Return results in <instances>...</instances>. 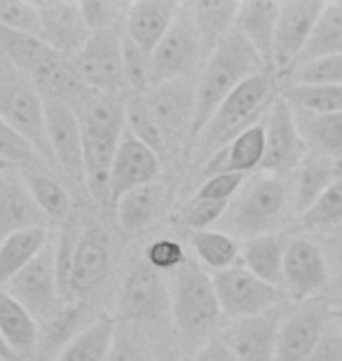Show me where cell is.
Listing matches in <instances>:
<instances>
[{"instance_id": "7bdbcfd3", "label": "cell", "mask_w": 342, "mask_h": 361, "mask_svg": "<svg viewBox=\"0 0 342 361\" xmlns=\"http://www.w3.org/2000/svg\"><path fill=\"white\" fill-rule=\"evenodd\" d=\"M305 230H331L342 226V178H336L324 195L300 216Z\"/></svg>"}, {"instance_id": "cb8c5ba5", "label": "cell", "mask_w": 342, "mask_h": 361, "mask_svg": "<svg viewBox=\"0 0 342 361\" xmlns=\"http://www.w3.org/2000/svg\"><path fill=\"white\" fill-rule=\"evenodd\" d=\"M265 155V129L263 122L251 129H246L232 139L228 146L211 157V160L200 169V176H214V174H244L251 176L260 171Z\"/></svg>"}, {"instance_id": "7c38bea8", "label": "cell", "mask_w": 342, "mask_h": 361, "mask_svg": "<svg viewBox=\"0 0 342 361\" xmlns=\"http://www.w3.org/2000/svg\"><path fill=\"white\" fill-rule=\"evenodd\" d=\"M263 129H265V155L260 171L265 174H279V176H291L293 169L300 164V160L307 153L300 132H298L295 113L286 99L276 97L272 101L270 111L263 118Z\"/></svg>"}, {"instance_id": "5b68a950", "label": "cell", "mask_w": 342, "mask_h": 361, "mask_svg": "<svg viewBox=\"0 0 342 361\" xmlns=\"http://www.w3.org/2000/svg\"><path fill=\"white\" fill-rule=\"evenodd\" d=\"M169 312L181 343L185 350L195 352L211 341V334L221 322L223 314L211 274L195 258H185V263L171 274Z\"/></svg>"}, {"instance_id": "8992f818", "label": "cell", "mask_w": 342, "mask_h": 361, "mask_svg": "<svg viewBox=\"0 0 342 361\" xmlns=\"http://www.w3.org/2000/svg\"><path fill=\"white\" fill-rule=\"evenodd\" d=\"M204 63L207 52L197 26H195L185 3H181V10L176 19L171 21L169 31L150 54V87L173 80L197 82Z\"/></svg>"}, {"instance_id": "603a6c76", "label": "cell", "mask_w": 342, "mask_h": 361, "mask_svg": "<svg viewBox=\"0 0 342 361\" xmlns=\"http://www.w3.org/2000/svg\"><path fill=\"white\" fill-rule=\"evenodd\" d=\"M181 3L173 0H136L129 3L125 14V35L132 38L145 54L159 45L169 31L171 21L176 19Z\"/></svg>"}, {"instance_id": "8fae6325", "label": "cell", "mask_w": 342, "mask_h": 361, "mask_svg": "<svg viewBox=\"0 0 342 361\" xmlns=\"http://www.w3.org/2000/svg\"><path fill=\"white\" fill-rule=\"evenodd\" d=\"M333 314L331 300L324 295L291 302L276 338L274 361H307Z\"/></svg>"}, {"instance_id": "52a82bcc", "label": "cell", "mask_w": 342, "mask_h": 361, "mask_svg": "<svg viewBox=\"0 0 342 361\" xmlns=\"http://www.w3.org/2000/svg\"><path fill=\"white\" fill-rule=\"evenodd\" d=\"M0 118L10 122L38 150V155L52 167V171L56 169L47 141L45 104H42V97L35 92L31 80L17 71H12L10 75L0 80Z\"/></svg>"}, {"instance_id": "83f0119b", "label": "cell", "mask_w": 342, "mask_h": 361, "mask_svg": "<svg viewBox=\"0 0 342 361\" xmlns=\"http://www.w3.org/2000/svg\"><path fill=\"white\" fill-rule=\"evenodd\" d=\"M0 334L19 361L31 359L35 355L40 322L5 291H0Z\"/></svg>"}, {"instance_id": "94428289", "label": "cell", "mask_w": 342, "mask_h": 361, "mask_svg": "<svg viewBox=\"0 0 342 361\" xmlns=\"http://www.w3.org/2000/svg\"><path fill=\"white\" fill-rule=\"evenodd\" d=\"M10 167H12V164H7L5 160H0V174H3L5 169H10Z\"/></svg>"}, {"instance_id": "ba28073f", "label": "cell", "mask_w": 342, "mask_h": 361, "mask_svg": "<svg viewBox=\"0 0 342 361\" xmlns=\"http://www.w3.org/2000/svg\"><path fill=\"white\" fill-rule=\"evenodd\" d=\"M216 288V298L221 305V314L230 322L246 319V317L267 312L281 302H286V293L279 286H272L267 281L251 274L242 263L232 268L211 274Z\"/></svg>"}, {"instance_id": "277c9868", "label": "cell", "mask_w": 342, "mask_h": 361, "mask_svg": "<svg viewBox=\"0 0 342 361\" xmlns=\"http://www.w3.org/2000/svg\"><path fill=\"white\" fill-rule=\"evenodd\" d=\"M276 97L279 94L274 90L272 73L256 75L251 80H246L244 85H239L216 108V113L211 115L207 125L195 134L193 139L195 162H200V167H204L211 157L228 146L232 139H237L246 129L260 125Z\"/></svg>"}, {"instance_id": "11a10c76", "label": "cell", "mask_w": 342, "mask_h": 361, "mask_svg": "<svg viewBox=\"0 0 342 361\" xmlns=\"http://www.w3.org/2000/svg\"><path fill=\"white\" fill-rule=\"evenodd\" d=\"M193 361H237V357L228 350V345H225L221 338H211L207 345H202V348L195 352Z\"/></svg>"}, {"instance_id": "680465c9", "label": "cell", "mask_w": 342, "mask_h": 361, "mask_svg": "<svg viewBox=\"0 0 342 361\" xmlns=\"http://www.w3.org/2000/svg\"><path fill=\"white\" fill-rule=\"evenodd\" d=\"M12 71H14V68H12V66H10V63H7L5 59H3V56H0V80H3V78H5V75H10V73H12Z\"/></svg>"}, {"instance_id": "816d5d0a", "label": "cell", "mask_w": 342, "mask_h": 361, "mask_svg": "<svg viewBox=\"0 0 342 361\" xmlns=\"http://www.w3.org/2000/svg\"><path fill=\"white\" fill-rule=\"evenodd\" d=\"M228 204L225 202H197L190 200L185 212V226L193 230V233H202V230H214L218 226L225 214Z\"/></svg>"}, {"instance_id": "44dd1931", "label": "cell", "mask_w": 342, "mask_h": 361, "mask_svg": "<svg viewBox=\"0 0 342 361\" xmlns=\"http://www.w3.org/2000/svg\"><path fill=\"white\" fill-rule=\"evenodd\" d=\"M169 307V288L164 277L152 272L143 261L127 272L120 291V314L125 319L152 322L159 319Z\"/></svg>"}, {"instance_id": "9f6ffc18", "label": "cell", "mask_w": 342, "mask_h": 361, "mask_svg": "<svg viewBox=\"0 0 342 361\" xmlns=\"http://www.w3.org/2000/svg\"><path fill=\"white\" fill-rule=\"evenodd\" d=\"M106 361H141V357H138L136 348L127 341V338L115 336V343H113V348H111V355H108Z\"/></svg>"}, {"instance_id": "6da1fadb", "label": "cell", "mask_w": 342, "mask_h": 361, "mask_svg": "<svg viewBox=\"0 0 342 361\" xmlns=\"http://www.w3.org/2000/svg\"><path fill=\"white\" fill-rule=\"evenodd\" d=\"M80 132H83V167L85 190L97 204H111V169L115 150L120 146L125 125V94L87 92L75 106Z\"/></svg>"}, {"instance_id": "5bb4252c", "label": "cell", "mask_w": 342, "mask_h": 361, "mask_svg": "<svg viewBox=\"0 0 342 361\" xmlns=\"http://www.w3.org/2000/svg\"><path fill=\"white\" fill-rule=\"evenodd\" d=\"M42 104H45V127L54 167L61 169L73 183L85 188L83 132H80L75 108L56 99H42Z\"/></svg>"}, {"instance_id": "8d00e7d4", "label": "cell", "mask_w": 342, "mask_h": 361, "mask_svg": "<svg viewBox=\"0 0 342 361\" xmlns=\"http://www.w3.org/2000/svg\"><path fill=\"white\" fill-rule=\"evenodd\" d=\"M162 195L164 190L159 183L136 188V190L122 195V197L115 202V214H118L122 230L129 235L141 233V230L155 219L157 209L162 204Z\"/></svg>"}, {"instance_id": "c3c4849f", "label": "cell", "mask_w": 342, "mask_h": 361, "mask_svg": "<svg viewBox=\"0 0 342 361\" xmlns=\"http://www.w3.org/2000/svg\"><path fill=\"white\" fill-rule=\"evenodd\" d=\"M0 26L40 38L38 7H35V3H19V0H0Z\"/></svg>"}, {"instance_id": "ac0fdd59", "label": "cell", "mask_w": 342, "mask_h": 361, "mask_svg": "<svg viewBox=\"0 0 342 361\" xmlns=\"http://www.w3.org/2000/svg\"><path fill=\"white\" fill-rule=\"evenodd\" d=\"M162 174V160L157 153H152L148 146L134 139L132 134L125 132L120 139V146L115 150V160L111 169V204L115 207L122 195L136 190V188L157 183Z\"/></svg>"}, {"instance_id": "d590c367", "label": "cell", "mask_w": 342, "mask_h": 361, "mask_svg": "<svg viewBox=\"0 0 342 361\" xmlns=\"http://www.w3.org/2000/svg\"><path fill=\"white\" fill-rule=\"evenodd\" d=\"M190 244L195 251V261L209 274L223 272L242 261V242L218 228L193 233Z\"/></svg>"}, {"instance_id": "9c48e42d", "label": "cell", "mask_w": 342, "mask_h": 361, "mask_svg": "<svg viewBox=\"0 0 342 361\" xmlns=\"http://www.w3.org/2000/svg\"><path fill=\"white\" fill-rule=\"evenodd\" d=\"M5 293H10L19 305H24L40 324L52 319V317L66 305V298H63V293L59 288V279H56L54 237L47 242V247L5 286Z\"/></svg>"}, {"instance_id": "7402d4cb", "label": "cell", "mask_w": 342, "mask_h": 361, "mask_svg": "<svg viewBox=\"0 0 342 361\" xmlns=\"http://www.w3.org/2000/svg\"><path fill=\"white\" fill-rule=\"evenodd\" d=\"M33 228H49V221L33 202L19 169L0 174V244L7 237Z\"/></svg>"}, {"instance_id": "f5cc1de1", "label": "cell", "mask_w": 342, "mask_h": 361, "mask_svg": "<svg viewBox=\"0 0 342 361\" xmlns=\"http://www.w3.org/2000/svg\"><path fill=\"white\" fill-rule=\"evenodd\" d=\"M307 361H342V319L333 314Z\"/></svg>"}, {"instance_id": "91938a15", "label": "cell", "mask_w": 342, "mask_h": 361, "mask_svg": "<svg viewBox=\"0 0 342 361\" xmlns=\"http://www.w3.org/2000/svg\"><path fill=\"white\" fill-rule=\"evenodd\" d=\"M336 288H338V291H342V272L336 274Z\"/></svg>"}, {"instance_id": "7dc6e473", "label": "cell", "mask_w": 342, "mask_h": 361, "mask_svg": "<svg viewBox=\"0 0 342 361\" xmlns=\"http://www.w3.org/2000/svg\"><path fill=\"white\" fill-rule=\"evenodd\" d=\"M288 85H342V54L291 71Z\"/></svg>"}, {"instance_id": "ffe728a7", "label": "cell", "mask_w": 342, "mask_h": 361, "mask_svg": "<svg viewBox=\"0 0 342 361\" xmlns=\"http://www.w3.org/2000/svg\"><path fill=\"white\" fill-rule=\"evenodd\" d=\"M35 7L40 17V40L54 52L75 56L92 35L80 12V3L47 0V3H35Z\"/></svg>"}, {"instance_id": "60d3db41", "label": "cell", "mask_w": 342, "mask_h": 361, "mask_svg": "<svg viewBox=\"0 0 342 361\" xmlns=\"http://www.w3.org/2000/svg\"><path fill=\"white\" fill-rule=\"evenodd\" d=\"M281 97L295 111L342 113V85H288Z\"/></svg>"}, {"instance_id": "f546056e", "label": "cell", "mask_w": 342, "mask_h": 361, "mask_svg": "<svg viewBox=\"0 0 342 361\" xmlns=\"http://www.w3.org/2000/svg\"><path fill=\"white\" fill-rule=\"evenodd\" d=\"M338 54H342V0L324 3L322 14H319L317 24L312 28L307 45H305L303 54L298 56L295 66L291 71L300 68L305 63H312V61L331 59V56H338Z\"/></svg>"}, {"instance_id": "74e56055", "label": "cell", "mask_w": 342, "mask_h": 361, "mask_svg": "<svg viewBox=\"0 0 342 361\" xmlns=\"http://www.w3.org/2000/svg\"><path fill=\"white\" fill-rule=\"evenodd\" d=\"M125 125H127V132L148 146L152 153L162 155L169 150V139L166 134L162 132V127L157 125V120L152 118L148 104H145V97L143 92H127L125 94Z\"/></svg>"}, {"instance_id": "ab89813d", "label": "cell", "mask_w": 342, "mask_h": 361, "mask_svg": "<svg viewBox=\"0 0 342 361\" xmlns=\"http://www.w3.org/2000/svg\"><path fill=\"white\" fill-rule=\"evenodd\" d=\"M49 47L35 35L12 31L0 26V56L21 75H31L38 63L45 59Z\"/></svg>"}, {"instance_id": "e0dca14e", "label": "cell", "mask_w": 342, "mask_h": 361, "mask_svg": "<svg viewBox=\"0 0 342 361\" xmlns=\"http://www.w3.org/2000/svg\"><path fill=\"white\" fill-rule=\"evenodd\" d=\"M108 268H111V240L106 230L99 223H90L85 230H80L75 258L68 277V295L78 298V302L87 295L97 293V288L104 284Z\"/></svg>"}, {"instance_id": "836d02e7", "label": "cell", "mask_w": 342, "mask_h": 361, "mask_svg": "<svg viewBox=\"0 0 342 361\" xmlns=\"http://www.w3.org/2000/svg\"><path fill=\"white\" fill-rule=\"evenodd\" d=\"M49 240H52L49 228H33L7 237L0 244V291H5V286L47 247Z\"/></svg>"}, {"instance_id": "6f0895ef", "label": "cell", "mask_w": 342, "mask_h": 361, "mask_svg": "<svg viewBox=\"0 0 342 361\" xmlns=\"http://www.w3.org/2000/svg\"><path fill=\"white\" fill-rule=\"evenodd\" d=\"M0 361H19L17 355H14V352L10 350V345L5 343L3 334H0Z\"/></svg>"}, {"instance_id": "30bf717a", "label": "cell", "mask_w": 342, "mask_h": 361, "mask_svg": "<svg viewBox=\"0 0 342 361\" xmlns=\"http://www.w3.org/2000/svg\"><path fill=\"white\" fill-rule=\"evenodd\" d=\"M122 35L125 26L92 33L83 49L73 56L80 80L87 90L101 94H127L122 78Z\"/></svg>"}, {"instance_id": "4316f807", "label": "cell", "mask_w": 342, "mask_h": 361, "mask_svg": "<svg viewBox=\"0 0 342 361\" xmlns=\"http://www.w3.org/2000/svg\"><path fill=\"white\" fill-rule=\"evenodd\" d=\"M336 180V167L331 157L307 150L300 164L291 174V195H293V212L303 216L314 202L322 197L324 190Z\"/></svg>"}, {"instance_id": "4fadbf2b", "label": "cell", "mask_w": 342, "mask_h": 361, "mask_svg": "<svg viewBox=\"0 0 342 361\" xmlns=\"http://www.w3.org/2000/svg\"><path fill=\"white\" fill-rule=\"evenodd\" d=\"M288 307L291 300L267 310V312L230 322L221 341L228 345V350L237 357V361H274L276 338H279V329Z\"/></svg>"}, {"instance_id": "d6986e66", "label": "cell", "mask_w": 342, "mask_h": 361, "mask_svg": "<svg viewBox=\"0 0 342 361\" xmlns=\"http://www.w3.org/2000/svg\"><path fill=\"white\" fill-rule=\"evenodd\" d=\"M195 87L193 80H173L152 85L148 92H143L152 118L162 127L166 139L173 146L178 136H193V118H195Z\"/></svg>"}, {"instance_id": "484cf974", "label": "cell", "mask_w": 342, "mask_h": 361, "mask_svg": "<svg viewBox=\"0 0 342 361\" xmlns=\"http://www.w3.org/2000/svg\"><path fill=\"white\" fill-rule=\"evenodd\" d=\"M279 7L281 3H274V0H246V3H239L235 19V31L256 49L270 73Z\"/></svg>"}, {"instance_id": "bcb514c9", "label": "cell", "mask_w": 342, "mask_h": 361, "mask_svg": "<svg viewBox=\"0 0 342 361\" xmlns=\"http://www.w3.org/2000/svg\"><path fill=\"white\" fill-rule=\"evenodd\" d=\"M185 249L183 244L171 240V237H159L152 244L145 247V254H143V263L148 265L152 272L157 274H173L181 265L185 263Z\"/></svg>"}, {"instance_id": "f1b7e54d", "label": "cell", "mask_w": 342, "mask_h": 361, "mask_svg": "<svg viewBox=\"0 0 342 361\" xmlns=\"http://www.w3.org/2000/svg\"><path fill=\"white\" fill-rule=\"evenodd\" d=\"M185 7L190 12L195 26H197L209 59V54L218 47V42L235 28L239 3H235V0H190V3H185Z\"/></svg>"}, {"instance_id": "db71d44e", "label": "cell", "mask_w": 342, "mask_h": 361, "mask_svg": "<svg viewBox=\"0 0 342 361\" xmlns=\"http://www.w3.org/2000/svg\"><path fill=\"white\" fill-rule=\"evenodd\" d=\"M322 251L329 265V272H342V226H336L331 230H324V240H322Z\"/></svg>"}, {"instance_id": "d4e9b609", "label": "cell", "mask_w": 342, "mask_h": 361, "mask_svg": "<svg viewBox=\"0 0 342 361\" xmlns=\"http://www.w3.org/2000/svg\"><path fill=\"white\" fill-rule=\"evenodd\" d=\"M28 80H31L35 92H38L42 99L66 101L71 106H75L78 101L90 92L85 87V82L80 80L73 56L59 54V52H54V49H49L45 59L38 63V68L28 75Z\"/></svg>"}, {"instance_id": "f35d334b", "label": "cell", "mask_w": 342, "mask_h": 361, "mask_svg": "<svg viewBox=\"0 0 342 361\" xmlns=\"http://www.w3.org/2000/svg\"><path fill=\"white\" fill-rule=\"evenodd\" d=\"M21 178H24L33 202L38 204L40 212L45 214L47 221L63 223L68 219L71 209H73L71 195L59 180L52 178V174H42V171H21Z\"/></svg>"}, {"instance_id": "1f68e13d", "label": "cell", "mask_w": 342, "mask_h": 361, "mask_svg": "<svg viewBox=\"0 0 342 361\" xmlns=\"http://www.w3.org/2000/svg\"><path fill=\"white\" fill-rule=\"evenodd\" d=\"M298 132L305 146L312 153H319L331 160L342 157V113H307L295 111Z\"/></svg>"}, {"instance_id": "e575fe53", "label": "cell", "mask_w": 342, "mask_h": 361, "mask_svg": "<svg viewBox=\"0 0 342 361\" xmlns=\"http://www.w3.org/2000/svg\"><path fill=\"white\" fill-rule=\"evenodd\" d=\"M115 319L101 314L87 324L54 361H106L115 343Z\"/></svg>"}, {"instance_id": "9a60e30c", "label": "cell", "mask_w": 342, "mask_h": 361, "mask_svg": "<svg viewBox=\"0 0 342 361\" xmlns=\"http://www.w3.org/2000/svg\"><path fill=\"white\" fill-rule=\"evenodd\" d=\"M324 0H286L279 7L272 47V71L286 75L307 45L312 28L322 14Z\"/></svg>"}, {"instance_id": "ee69618b", "label": "cell", "mask_w": 342, "mask_h": 361, "mask_svg": "<svg viewBox=\"0 0 342 361\" xmlns=\"http://www.w3.org/2000/svg\"><path fill=\"white\" fill-rule=\"evenodd\" d=\"M122 78L127 92L150 90V54H145L127 35H122Z\"/></svg>"}, {"instance_id": "d6a6232c", "label": "cell", "mask_w": 342, "mask_h": 361, "mask_svg": "<svg viewBox=\"0 0 342 361\" xmlns=\"http://www.w3.org/2000/svg\"><path fill=\"white\" fill-rule=\"evenodd\" d=\"M92 322V319H90ZM85 322V307L80 305H63L52 319L40 324V336H38V348H35V359L40 357L45 361H54L56 357L66 350V345L83 331L87 324Z\"/></svg>"}, {"instance_id": "681fc988", "label": "cell", "mask_w": 342, "mask_h": 361, "mask_svg": "<svg viewBox=\"0 0 342 361\" xmlns=\"http://www.w3.org/2000/svg\"><path fill=\"white\" fill-rule=\"evenodd\" d=\"M80 230L75 223H66L59 235H54V265H56V279L63 298H68V277L73 268V258H75Z\"/></svg>"}, {"instance_id": "3957f363", "label": "cell", "mask_w": 342, "mask_h": 361, "mask_svg": "<svg viewBox=\"0 0 342 361\" xmlns=\"http://www.w3.org/2000/svg\"><path fill=\"white\" fill-rule=\"evenodd\" d=\"M270 73L258 52L239 35L235 28L218 42V47L209 54L195 87V118H193V139L202 127L211 120L216 108L235 92L239 85L256 75Z\"/></svg>"}, {"instance_id": "4dcf8cb0", "label": "cell", "mask_w": 342, "mask_h": 361, "mask_svg": "<svg viewBox=\"0 0 342 361\" xmlns=\"http://www.w3.org/2000/svg\"><path fill=\"white\" fill-rule=\"evenodd\" d=\"M288 240L283 233H272L263 237L242 242V263L251 274L281 288V270H283V251Z\"/></svg>"}, {"instance_id": "7a4b0ae2", "label": "cell", "mask_w": 342, "mask_h": 361, "mask_svg": "<svg viewBox=\"0 0 342 361\" xmlns=\"http://www.w3.org/2000/svg\"><path fill=\"white\" fill-rule=\"evenodd\" d=\"M291 212H293L291 176L256 171L246 176L239 192L228 202L218 230L237 237L239 242L281 233V226Z\"/></svg>"}, {"instance_id": "f6af8a7d", "label": "cell", "mask_w": 342, "mask_h": 361, "mask_svg": "<svg viewBox=\"0 0 342 361\" xmlns=\"http://www.w3.org/2000/svg\"><path fill=\"white\" fill-rule=\"evenodd\" d=\"M129 3H115V0H85L80 3V12L92 33L111 31V28L125 26V14Z\"/></svg>"}, {"instance_id": "f907efd6", "label": "cell", "mask_w": 342, "mask_h": 361, "mask_svg": "<svg viewBox=\"0 0 342 361\" xmlns=\"http://www.w3.org/2000/svg\"><path fill=\"white\" fill-rule=\"evenodd\" d=\"M244 174H214L202 178V183L195 190L193 200L197 202H228L239 192V188L244 185Z\"/></svg>"}, {"instance_id": "2e32d148", "label": "cell", "mask_w": 342, "mask_h": 361, "mask_svg": "<svg viewBox=\"0 0 342 361\" xmlns=\"http://www.w3.org/2000/svg\"><path fill=\"white\" fill-rule=\"evenodd\" d=\"M329 274L324 251L314 240L310 237L288 240L281 270V291L286 293V298H295V302L314 298L329 284Z\"/></svg>"}, {"instance_id": "b9f144b4", "label": "cell", "mask_w": 342, "mask_h": 361, "mask_svg": "<svg viewBox=\"0 0 342 361\" xmlns=\"http://www.w3.org/2000/svg\"><path fill=\"white\" fill-rule=\"evenodd\" d=\"M0 160L21 171H42V174L52 171V167L38 155V150L3 118H0Z\"/></svg>"}]
</instances>
